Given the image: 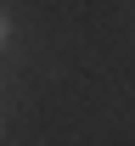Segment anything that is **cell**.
Wrapping results in <instances>:
<instances>
[{"mask_svg": "<svg viewBox=\"0 0 135 146\" xmlns=\"http://www.w3.org/2000/svg\"><path fill=\"white\" fill-rule=\"evenodd\" d=\"M6 34H11V23H6V11H0V45H6Z\"/></svg>", "mask_w": 135, "mask_h": 146, "instance_id": "6da1fadb", "label": "cell"}]
</instances>
